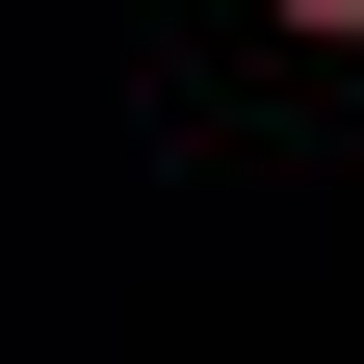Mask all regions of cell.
<instances>
[{
	"label": "cell",
	"instance_id": "1",
	"mask_svg": "<svg viewBox=\"0 0 364 364\" xmlns=\"http://www.w3.org/2000/svg\"><path fill=\"white\" fill-rule=\"evenodd\" d=\"M260 26H287V53H364V0H260Z\"/></svg>",
	"mask_w": 364,
	"mask_h": 364
}]
</instances>
